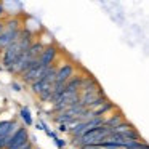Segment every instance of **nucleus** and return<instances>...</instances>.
Returning a JSON list of instances; mask_svg holds the SVG:
<instances>
[{
	"label": "nucleus",
	"instance_id": "nucleus-1",
	"mask_svg": "<svg viewBox=\"0 0 149 149\" xmlns=\"http://www.w3.org/2000/svg\"><path fill=\"white\" fill-rule=\"evenodd\" d=\"M32 47V37H31V32L29 31H23V36L18 42L11 43L10 47L3 50L2 53V64H3L5 69H10L15 66V63L19 59V56L23 55L24 52Z\"/></svg>",
	"mask_w": 149,
	"mask_h": 149
},
{
	"label": "nucleus",
	"instance_id": "nucleus-2",
	"mask_svg": "<svg viewBox=\"0 0 149 149\" xmlns=\"http://www.w3.org/2000/svg\"><path fill=\"white\" fill-rule=\"evenodd\" d=\"M112 135V130L107 128V127H98V128L88 132L87 135H84L82 138L74 139V144L79 148H85V146H98L100 143H103L104 139H107Z\"/></svg>",
	"mask_w": 149,
	"mask_h": 149
},
{
	"label": "nucleus",
	"instance_id": "nucleus-3",
	"mask_svg": "<svg viewBox=\"0 0 149 149\" xmlns=\"http://www.w3.org/2000/svg\"><path fill=\"white\" fill-rule=\"evenodd\" d=\"M56 74H58V68H56V66L48 68V69H47V72L36 82V84L31 85V87H32V93L40 96L47 88L53 87V84H55V80H56Z\"/></svg>",
	"mask_w": 149,
	"mask_h": 149
},
{
	"label": "nucleus",
	"instance_id": "nucleus-4",
	"mask_svg": "<svg viewBox=\"0 0 149 149\" xmlns=\"http://www.w3.org/2000/svg\"><path fill=\"white\" fill-rule=\"evenodd\" d=\"M47 69H48V68H43V66L40 64V61L37 59L36 64H34L32 68L29 69V71H26L23 75H21V79H23V82H26V84H31V85H32V84H36V82L39 80V79L42 77L43 74H45Z\"/></svg>",
	"mask_w": 149,
	"mask_h": 149
},
{
	"label": "nucleus",
	"instance_id": "nucleus-5",
	"mask_svg": "<svg viewBox=\"0 0 149 149\" xmlns=\"http://www.w3.org/2000/svg\"><path fill=\"white\" fill-rule=\"evenodd\" d=\"M56 55H58V48H56V47H53V45L45 47L43 52L40 53V56H39L40 64H42L43 68H52L55 59H56Z\"/></svg>",
	"mask_w": 149,
	"mask_h": 149
},
{
	"label": "nucleus",
	"instance_id": "nucleus-6",
	"mask_svg": "<svg viewBox=\"0 0 149 149\" xmlns=\"http://www.w3.org/2000/svg\"><path fill=\"white\" fill-rule=\"evenodd\" d=\"M27 143H29V133H27V130L24 128V127H21V128L15 133L13 139L10 141V144H8L7 149H19V148H23L24 144H27Z\"/></svg>",
	"mask_w": 149,
	"mask_h": 149
},
{
	"label": "nucleus",
	"instance_id": "nucleus-7",
	"mask_svg": "<svg viewBox=\"0 0 149 149\" xmlns=\"http://www.w3.org/2000/svg\"><path fill=\"white\" fill-rule=\"evenodd\" d=\"M74 66L71 63H66L64 66L58 68V74H56V80L55 82H59V84H68L72 77H74Z\"/></svg>",
	"mask_w": 149,
	"mask_h": 149
},
{
	"label": "nucleus",
	"instance_id": "nucleus-8",
	"mask_svg": "<svg viewBox=\"0 0 149 149\" xmlns=\"http://www.w3.org/2000/svg\"><path fill=\"white\" fill-rule=\"evenodd\" d=\"M21 128V125L19 123H15V127L10 130V132L7 133V135H3V136H0V149H7L8 148V144H10V141L13 139V136H15V133L18 132V130Z\"/></svg>",
	"mask_w": 149,
	"mask_h": 149
},
{
	"label": "nucleus",
	"instance_id": "nucleus-9",
	"mask_svg": "<svg viewBox=\"0 0 149 149\" xmlns=\"http://www.w3.org/2000/svg\"><path fill=\"white\" fill-rule=\"evenodd\" d=\"M95 88H98V82L95 77H84V82H82V93H87V91H91L95 90Z\"/></svg>",
	"mask_w": 149,
	"mask_h": 149
},
{
	"label": "nucleus",
	"instance_id": "nucleus-10",
	"mask_svg": "<svg viewBox=\"0 0 149 149\" xmlns=\"http://www.w3.org/2000/svg\"><path fill=\"white\" fill-rule=\"evenodd\" d=\"M125 120H123V116L122 112L116 114V116L109 117V119H106V122H104V127H107V128H116V127H119L120 123H123Z\"/></svg>",
	"mask_w": 149,
	"mask_h": 149
},
{
	"label": "nucleus",
	"instance_id": "nucleus-11",
	"mask_svg": "<svg viewBox=\"0 0 149 149\" xmlns=\"http://www.w3.org/2000/svg\"><path fill=\"white\" fill-rule=\"evenodd\" d=\"M112 109H114V103H111V101H106L103 106H100L98 109H95L93 114H95V117H103L106 112H109V111H112Z\"/></svg>",
	"mask_w": 149,
	"mask_h": 149
},
{
	"label": "nucleus",
	"instance_id": "nucleus-12",
	"mask_svg": "<svg viewBox=\"0 0 149 149\" xmlns=\"http://www.w3.org/2000/svg\"><path fill=\"white\" fill-rule=\"evenodd\" d=\"M15 123L16 122H13V120H0V136L7 135V133L15 127Z\"/></svg>",
	"mask_w": 149,
	"mask_h": 149
},
{
	"label": "nucleus",
	"instance_id": "nucleus-13",
	"mask_svg": "<svg viewBox=\"0 0 149 149\" xmlns=\"http://www.w3.org/2000/svg\"><path fill=\"white\" fill-rule=\"evenodd\" d=\"M19 116H21V119H23L24 122H26V125H27V127L32 125V117H31V112H29V109H27V107H23V109H21Z\"/></svg>",
	"mask_w": 149,
	"mask_h": 149
},
{
	"label": "nucleus",
	"instance_id": "nucleus-14",
	"mask_svg": "<svg viewBox=\"0 0 149 149\" xmlns=\"http://www.w3.org/2000/svg\"><path fill=\"white\" fill-rule=\"evenodd\" d=\"M127 149H148V144H146V143H141V141H135V143H132Z\"/></svg>",
	"mask_w": 149,
	"mask_h": 149
},
{
	"label": "nucleus",
	"instance_id": "nucleus-15",
	"mask_svg": "<svg viewBox=\"0 0 149 149\" xmlns=\"http://www.w3.org/2000/svg\"><path fill=\"white\" fill-rule=\"evenodd\" d=\"M19 149H36V148H34L32 141H29V143H27V144H24L23 148H19Z\"/></svg>",
	"mask_w": 149,
	"mask_h": 149
},
{
	"label": "nucleus",
	"instance_id": "nucleus-16",
	"mask_svg": "<svg viewBox=\"0 0 149 149\" xmlns=\"http://www.w3.org/2000/svg\"><path fill=\"white\" fill-rule=\"evenodd\" d=\"M5 29H7V24H5V23H0V37H2V34L5 32Z\"/></svg>",
	"mask_w": 149,
	"mask_h": 149
},
{
	"label": "nucleus",
	"instance_id": "nucleus-17",
	"mask_svg": "<svg viewBox=\"0 0 149 149\" xmlns=\"http://www.w3.org/2000/svg\"><path fill=\"white\" fill-rule=\"evenodd\" d=\"M55 141H56V144H58V148H63V146H66V143L63 141V139H59V138H56Z\"/></svg>",
	"mask_w": 149,
	"mask_h": 149
},
{
	"label": "nucleus",
	"instance_id": "nucleus-18",
	"mask_svg": "<svg viewBox=\"0 0 149 149\" xmlns=\"http://www.w3.org/2000/svg\"><path fill=\"white\" fill-rule=\"evenodd\" d=\"M11 85H13V88H15L16 91H21V87H19L18 84H11Z\"/></svg>",
	"mask_w": 149,
	"mask_h": 149
},
{
	"label": "nucleus",
	"instance_id": "nucleus-19",
	"mask_svg": "<svg viewBox=\"0 0 149 149\" xmlns=\"http://www.w3.org/2000/svg\"><path fill=\"white\" fill-rule=\"evenodd\" d=\"M68 130V125H59V132H66Z\"/></svg>",
	"mask_w": 149,
	"mask_h": 149
}]
</instances>
